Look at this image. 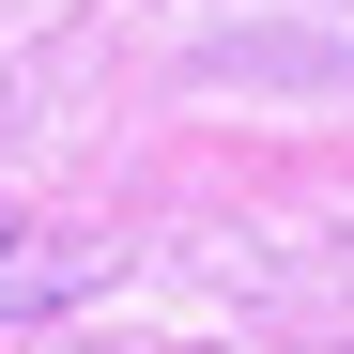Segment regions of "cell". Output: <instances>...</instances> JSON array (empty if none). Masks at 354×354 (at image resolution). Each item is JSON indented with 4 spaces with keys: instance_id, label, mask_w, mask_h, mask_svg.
Segmentation results:
<instances>
[{
    "instance_id": "6da1fadb",
    "label": "cell",
    "mask_w": 354,
    "mask_h": 354,
    "mask_svg": "<svg viewBox=\"0 0 354 354\" xmlns=\"http://www.w3.org/2000/svg\"><path fill=\"white\" fill-rule=\"evenodd\" d=\"M77 277H93L77 247H46V231H16V216H0V308H62Z\"/></svg>"
}]
</instances>
